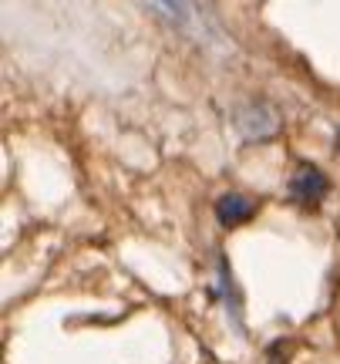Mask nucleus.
<instances>
[{
    "mask_svg": "<svg viewBox=\"0 0 340 364\" xmlns=\"http://www.w3.org/2000/svg\"><path fill=\"white\" fill-rule=\"evenodd\" d=\"M337 142H340V129H337Z\"/></svg>",
    "mask_w": 340,
    "mask_h": 364,
    "instance_id": "obj_4",
    "label": "nucleus"
},
{
    "mask_svg": "<svg viewBox=\"0 0 340 364\" xmlns=\"http://www.w3.org/2000/svg\"><path fill=\"white\" fill-rule=\"evenodd\" d=\"M253 213H256V203L243 193H226L216 203V216L223 226H243L246 220H253Z\"/></svg>",
    "mask_w": 340,
    "mask_h": 364,
    "instance_id": "obj_3",
    "label": "nucleus"
},
{
    "mask_svg": "<svg viewBox=\"0 0 340 364\" xmlns=\"http://www.w3.org/2000/svg\"><path fill=\"white\" fill-rule=\"evenodd\" d=\"M236 125H239V132H243L246 139H256V142H263V139H270V135L276 132L280 118H276V112L270 108V105L249 102V105H243V108L236 112Z\"/></svg>",
    "mask_w": 340,
    "mask_h": 364,
    "instance_id": "obj_2",
    "label": "nucleus"
},
{
    "mask_svg": "<svg viewBox=\"0 0 340 364\" xmlns=\"http://www.w3.org/2000/svg\"><path fill=\"white\" fill-rule=\"evenodd\" d=\"M327 176L317 169V166H310V162H300L297 166V172H293V179H290V199L297 203V206H307L314 209L324 196H327Z\"/></svg>",
    "mask_w": 340,
    "mask_h": 364,
    "instance_id": "obj_1",
    "label": "nucleus"
}]
</instances>
